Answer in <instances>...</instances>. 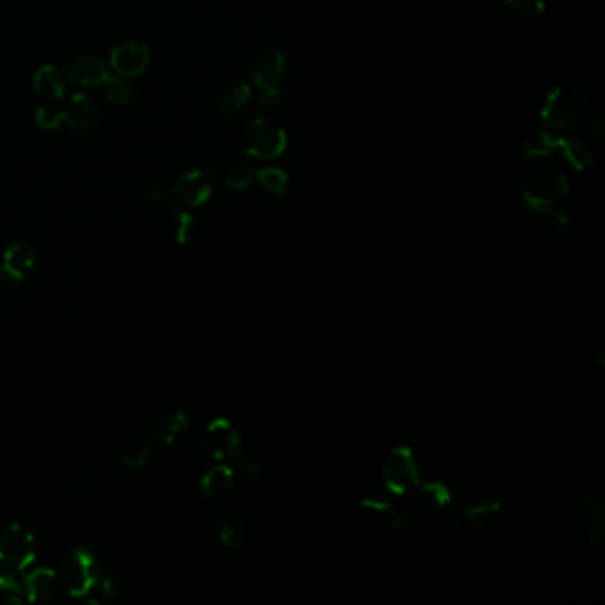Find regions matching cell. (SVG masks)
<instances>
[{"instance_id":"6da1fadb","label":"cell","mask_w":605,"mask_h":605,"mask_svg":"<svg viewBox=\"0 0 605 605\" xmlns=\"http://www.w3.org/2000/svg\"><path fill=\"white\" fill-rule=\"evenodd\" d=\"M105 572L107 566L95 550L78 545L62 557L59 564V581L71 597L82 599L98 588Z\"/></svg>"},{"instance_id":"7a4b0ae2","label":"cell","mask_w":605,"mask_h":605,"mask_svg":"<svg viewBox=\"0 0 605 605\" xmlns=\"http://www.w3.org/2000/svg\"><path fill=\"white\" fill-rule=\"evenodd\" d=\"M568 190V178L561 170L554 167H538L524 179L522 199L531 212L550 215L566 199Z\"/></svg>"},{"instance_id":"3957f363","label":"cell","mask_w":605,"mask_h":605,"mask_svg":"<svg viewBox=\"0 0 605 605\" xmlns=\"http://www.w3.org/2000/svg\"><path fill=\"white\" fill-rule=\"evenodd\" d=\"M590 112V96L575 86H561L550 91L542 107V121L552 132H570L577 128Z\"/></svg>"},{"instance_id":"277c9868","label":"cell","mask_w":605,"mask_h":605,"mask_svg":"<svg viewBox=\"0 0 605 605\" xmlns=\"http://www.w3.org/2000/svg\"><path fill=\"white\" fill-rule=\"evenodd\" d=\"M566 522L572 533L586 545L599 549L605 531V506L597 495H575L566 506Z\"/></svg>"},{"instance_id":"5b68a950","label":"cell","mask_w":605,"mask_h":605,"mask_svg":"<svg viewBox=\"0 0 605 605\" xmlns=\"http://www.w3.org/2000/svg\"><path fill=\"white\" fill-rule=\"evenodd\" d=\"M385 490L390 495H405L416 490L421 483V469L417 456L410 445H394L385 456L382 465Z\"/></svg>"},{"instance_id":"8992f818","label":"cell","mask_w":605,"mask_h":605,"mask_svg":"<svg viewBox=\"0 0 605 605\" xmlns=\"http://www.w3.org/2000/svg\"><path fill=\"white\" fill-rule=\"evenodd\" d=\"M536 135V146L542 155V159L550 157H561L570 167L575 170H584L593 162V151L590 144L575 135H559L555 132H538Z\"/></svg>"},{"instance_id":"52a82bcc","label":"cell","mask_w":605,"mask_h":605,"mask_svg":"<svg viewBox=\"0 0 605 605\" xmlns=\"http://www.w3.org/2000/svg\"><path fill=\"white\" fill-rule=\"evenodd\" d=\"M247 155L258 160H275L288 148V135L282 126L267 117H256L245 132Z\"/></svg>"},{"instance_id":"ba28073f","label":"cell","mask_w":605,"mask_h":605,"mask_svg":"<svg viewBox=\"0 0 605 605\" xmlns=\"http://www.w3.org/2000/svg\"><path fill=\"white\" fill-rule=\"evenodd\" d=\"M34 535L22 524L7 526L0 535V563L23 573L36 561Z\"/></svg>"},{"instance_id":"9c48e42d","label":"cell","mask_w":605,"mask_h":605,"mask_svg":"<svg viewBox=\"0 0 605 605\" xmlns=\"http://www.w3.org/2000/svg\"><path fill=\"white\" fill-rule=\"evenodd\" d=\"M217 187V170L210 165L196 167L185 172L172 187V196L188 208L206 205Z\"/></svg>"},{"instance_id":"30bf717a","label":"cell","mask_w":605,"mask_h":605,"mask_svg":"<svg viewBox=\"0 0 605 605\" xmlns=\"http://www.w3.org/2000/svg\"><path fill=\"white\" fill-rule=\"evenodd\" d=\"M240 432L236 426L225 419H214L201 435V449L212 460H229L234 453L240 451Z\"/></svg>"},{"instance_id":"8fae6325","label":"cell","mask_w":605,"mask_h":605,"mask_svg":"<svg viewBox=\"0 0 605 605\" xmlns=\"http://www.w3.org/2000/svg\"><path fill=\"white\" fill-rule=\"evenodd\" d=\"M62 114L71 130L77 133H91L102 123L104 110L93 96L77 93L62 107Z\"/></svg>"},{"instance_id":"7c38bea8","label":"cell","mask_w":605,"mask_h":605,"mask_svg":"<svg viewBox=\"0 0 605 605\" xmlns=\"http://www.w3.org/2000/svg\"><path fill=\"white\" fill-rule=\"evenodd\" d=\"M284 69H286L284 54L274 47H263L256 50L251 55L249 64H247L251 80L261 89L279 84Z\"/></svg>"},{"instance_id":"4fadbf2b","label":"cell","mask_w":605,"mask_h":605,"mask_svg":"<svg viewBox=\"0 0 605 605\" xmlns=\"http://www.w3.org/2000/svg\"><path fill=\"white\" fill-rule=\"evenodd\" d=\"M38 265V256L32 247L27 243H11L0 261V280L20 284L32 274Z\"/></svg>"},{"instance_id":"5bb4252c","label":"cell","mask_w":605,"mask_h":605,"mask_svg":"<svg viewBox=\"0 0 605 605\" xmlns=\"http://www.w3.org/2000/svg\"><path fill=\"white\" fill-rule=\"evenodd\" d=\"M150 64V50L137 41H123L110 50V68L123 78L142 75Z\"/></svg>"},{"instance_id":"9a60e30c","label":"cell","mask_w":605,"mask_h":605,"mask_svg":"<svg viewBox=\"0 0 605 605\" xmlns=\"http://www.w3.org/2000/svg\"><path fill=\"white\" fill-rule=\"evenodd\" d=\"M188 428V417L179 408H167L146 426L144 439L155 445H169L181 437Z\"/></svg>"},{"instance_id":"2e32d148","label":"cell","mask_w":605,"mask_h":605,"mask_svg":"<svg viewBox=\"0 0 605 605\" xmlns=\"http://www.w3.org/2000/svg\"><path fill=\"white\" fill-rule=\"evenodd\" d=\"M66 82L80 87L104 86L110 77L109 66L98 55H78L64 73Z\"/></svg>"},{"instance_id":"e0dca14e","label":"cell","mask_w":605,"mask_h":605,"mask_svg":"<svg viewBox=\"0 0 605 605\" xmlns=\"http://www.w3.org/2000/svg\"><path fill=\"white\" fill-rule=\"evenodd\" d=\"M361 508L380 517L385 524H389L398 533L408 529L407 515L394 504L392 495L387 490H370L368 494L362 495Z\"/></svg>"},{"instance_id":"ac0fdd59","label":"cell","mask_w":605,"mask_h":605,"mask_svg":"<svg viewBox=\"0 0 605 605\" xmlns=\"http://www.w3.org/2000/svg\"><path fill=\"white\" fill-rule=\"evenodd\" d=\"M502 520V504L497 497L481 495L474 499L463 513V522L478 531H490Z\"/></svg>"},{"instance_id":"d6986e66","label":"cell","mask_w":605,"mask_h":605,"mask_svg":"<svg viewBox=\"0 0 605 605\" xmlns=\"http://www.w3.org/2000/svg\"><path fill=\"white\" fill-rule=\"evenodd\" d=\"M60 581L52 568H38L23 577V595L31 602H50L59 595Z\"/></svg>"},{"instance_id":"ffe728a7","label":"cell","mask_w":605,"mask_h":605,"mask_svg":"<svg viewBox=\"0 0 605 605\" xmlns=\"http://www.w3.org/2000/svg\"><path fill=\"white\" fill-rule=\"evenodd\" d=\"M32 84L38 96H41L45 102H59L66 91V77L52 64L41 66L34 73Z\"/></svg>"},{"instance_id":"44dd1931","label":"cell","mask_w":605,"mask_h":605,"mask_svg":"<svg viewBox=\"0 0 605 605\" xmlns=\"http://www.w3.org/2000/svg\"><path fill=\"white\" fill-rule=\"evenodd\" d=\"M234 485V471L231 465L219 463L208 469L201 478V492L206 499H219L231 492Z\"/></svg>"},{"instance_id":"7402d4cb","label":"cell","mask_w":605,"mask_h":605,"mask_svg":"<svg viewBox=\"0 0 605 605\" xmlns=\"http://www.w3.org/2000/svg\"><path fill=\"white\" fill-rule=\"evenodd\" d=\"M196 219L192 214L183 210L178 205H169L167 214H165V229L169 236L178 243V245H187L192 238L194 233Z\"/></svg>"},{"instance_id":"603a6c76","label":"cell","mask_w":605,"mask_h":605,"mask_svg":"<svg viewBox=\"0 0 605 605\" xmlns=\"http://www.w3.org/2000/svg\"><path fill=\"white\" fill-rule=\"evenodd\" d=\"M251 96H252V91H251L249 84L233 82V84H227L220 89L219 96H217V107L225 117H231L249 104Z\"/></svg>"},{"instance_id":"cb8c5ba5","label":"cell","mask_w":605,"mask_h":605,"mask_svg":"<svg viewBox=\"0 0 605 605\" xmlns=\"http://www.w3.org/2000/svg\"><path fill=\"white\" fill-rule=\"evenodd\" d=\"M151 444L146 439L128 440L117 451V462L126 469H141L148 463Z\"/></svg>"},{"instance_id":"d4e9b609","label":"cell","mask_w":605,"mask_h":605,"mask_svg":"<svg viewBox=\"0 0 605 605\" xmlns=\"http://www.w3.org/2000/svg\"><path fill=\"white\" fill-rule=\"evenodd\" d=\"M421 502L426 508H437V509H444L445 506H449L453 502V495H451V489L440 481V480H434V481H426V483H419V487L416 489Z\"/></svg>"},{"instance_id":"484cf974","label":"cell","mask_w":605,"mask_h":605,"mask_svg":"<svg viewBox=\"0 0 605 605\" xmlns=\"http://www.w3.org/2000/svg\"><path fill=\"white\" fill-rule=\"evenodd\" d=\"M217 533H219L220 544L225 549H236L247 538L249 524L242 518H227V520L219 522Z\"/></svg>"},{"instance_id":"4316f807","label":"cell","mask_w":605,"mask_h":605,"mask_svg":"<svg viewBox=\"0 0 605 605\" xmlns=\"http://www.w3.org/2000/svg\"><path fill=\"white\" fill-rule=\"evenodd\" d=\"M260 185L269 192L272 194L274 197H284L286 192H288V185H289V176L286 174L284 169L280 167H265V169H260L258 174H256Z\"/></svg>"},{"instance_id":"83f0119b","label":"cell","mask_w":605,"mask_h":605,"mask_svg":"<svg viewBox=\"0 0 605 605\" xmlns=\"http://www.w3.org/2000/svg\"><path fill=\"white\" fill-rule=\"evenodd\" d=\"M105 98L114 105H128L135 100V89L123 77H109L104 84Z\"/></svg>"},{"instance_id":"f1b7e54d","label":"cell","mask_w":605,"mask_h":605,"mask_svg":"<svg viewBox=\"0 0 605 605\" xmlns=\"http://www.w3.org/2000/svg\"><path fill=\"white\" fill-rule=\"evenodd\" d=\"M252 167L245 160H234L233 164L225 169V176H224V183L227 188L231 190H243L249 187V183L252 181Z\"/></svg>"},{"instance_id":"f546056e","label":"cell","mask_w":605,"mask_h":605,"mask_svg":"<svg viewBox=\"0 0 605 605\" xmlns=\"http://www.w3.org/2000/svg\"><path fill=\"white\" fill-rule=\"evenodd\" d=\"M229 462H231V467H233L234 474H240L245 480H256L261 474L260 462L254 460V458H251V456H247V454H242L240 451L234 453L229 458Z\"/></svg>"},{"instance_id":"4dcf8cb0","label":"cell","mask_w":605,"mask_h":605,"mask_svg":"<svg viewBox=\"0 0 605 605\" xmlns=\"http://www.w3.org/2000/svg\"><path fill=\"white\" fill-rule=\"evenodd\" d=\"M62 121H64L62 107H59L55 102H45L36 110V123L43 130H55L60 126Z\"/></svg>"},{"instance_id":"1f68e13d","label":"cell","mask_w":605,"mask_h":605,"mask_svg":"<svg viewBox=\"0 0 605 605\" xmlns=\"http://www.w3.org/2000/svg\"><path fill=\"white\" fill-rule=\"evenodd\" d=\"M20 575V572H14L0 563V591L23 595V577Z\"/></svg>"},{"instance_id":"d6a6232c","label":"cell","mask_w":605,"mask_h":605,"mask_svg":"<svg viewBox=\"0 0 605 605\" xmlns=\"http://www.w3.org/2000/svg\"><path fill=\"white\" fill-rule=\"evenodd\" d=\"M282 102H284V89L275 84V86L261 89L256 105L261 112H272V110L279 109Z\"/></svg>"},{"instance_id":"836d02e7","label":"cell","mask_w":605,"mask_h":605,"mask_svg":"<svg viewBox=\"0 0 605 605\" xmlns=\"http://www.w3.org/2000/svg\"><path fill=\"white\" fill-rule=\"evenodd\" d=\"M508 5L524 18H538L545 13V0H506Z\"/></svg>"},{"instance_id":"e575fe53","label":"cell","mask_w":605,"mask_h":605,"mask_svg":"<svg viewBox=\"0 0 605 605\" xmlns=\"http://www.w3.org/2000/svg\"><path fill=\"white\" fill-rule=\"evenodd\" d=\"M570 227H572L570 217L566 214H563V212H557L550 219L549 227H547V236H549L550 240H554V242H561V240H564L568 236Z\"/></svg>"},{"instance_id":"d590c367","label":"cell","mask_w":605,"mask_h":605,"mask_svg":"<svg viewBox=\"0 0 605 605\" xmlns=\"http://www.w3.org/2000/svg\"><path fill=\"white\" fill-rule=\"evenodd\" d=\"M435 522H437L440 529L445 531V533H456L463 526V522L458 517H454V515H440V517L435 518Z\"/></svg>"},{"instance_id":"8d00e7d4","label":"cell","mask_w":605,"mask_h":605,"mask_svg":"<svg viewBox=\"0 0 605 605\" xmlns=\"http://www.w3.org/2000/svg\"><path fill=\"white\" fill-rule=\"evenodd\" d=\"M591 137L595 139L597 144H604L605 141V117L604 115H597L591 121Z\"/></svg>"},{"instance_id":"74e56055","label":"cell","mask_w":605,"mask_h":605,"mask_svg":"<svg viewBox=\"0 0 605 605\" xmlns=\"http://www.w3.org/2000/svg\"><path fill=\"white\" fill-rule=\"evenodd\" d=\"M148 197H150L151 201H155V203H165L167 197H169V192L165 190L164 187L155 185V187H151V188L148 190Z\"/></svg>"}]
</instances>
